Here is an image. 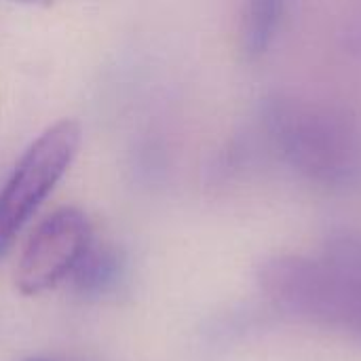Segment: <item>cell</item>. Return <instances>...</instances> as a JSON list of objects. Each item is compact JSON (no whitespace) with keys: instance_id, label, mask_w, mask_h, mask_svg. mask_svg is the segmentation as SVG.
Returning <instances> with one entry per match:
<instances>
[{"instance_id":"6da1fadb","label":"cell","mask_w":361,"mask_h":361,"mask_svg":"<svg viewBox=\"0 0 361 361\" xmlns=\"http://www.w3.org/2000/svg\"><path fill=\"white\" fill-rule=\"evenodd\" d=\"M260 135L309 182L347 188L361 178V131L330 108L271 93L260 104Z\"/></svg>"},{"instance_id":"7a4b0ae2","label":"cell","mask_w":361,"mask_h":361,"mask_svg":"<svg viewBox=\"0 0 361 361\" xmlns=\"http://www.w3.org/2000/svg\"><path fill=\"white\" fill-rule=\"evenodd\" d=\"M80 137V125L63 118L44 129L21 154L0 190V258L70 169Z\"/></svg>"},{"instance_id":"3957f363","label":"cell","mask_w":361,"mask_h":361,"mask_svg":"<svg viewBox=\"0 0 361 361\" xmlns=\"http://www.w3.org/2000/svg\"><path fill=\"white\" fill-rule=\"evenodd\" d=\"M256 283L269 302L302 322L349 330L351 317L328 267L300 254H273L256 269Z\"/></svg>"},{"instance_id":"277c9868","label":"cell","mask_w":361,"mask_h":361,"mask_svg":"<svg viewBox=\"0 0 361 361\" xmlns=\"http://www.w3.org/2000/svg\"><path fill=\"white\" fill-rule=\"evenodd\" d=\"M91 243L93 231L82 209H55L36 226L19 256L15 271L17 290L25 296H36L55 288L72 275Z\"/></svg>"},{"instance_id":"5b68a950","label":"cell","mask_w":361,"mask_h":361,"mask_svg":"<svg viewBox=\"0 0 361 361\" xmlns=\"http://www.w3.org/2000/svg\"><path fill=\"white\" fill-rule=\"evenodd\" d=\"M319 260L328 267L351 317V332L361 334V237L353 233H334L326 239Z\"/></svg>"},{"instance_id":"8992f818","label":"cell","mask_w":361,"mask_h":361,"mask_svg":"<svg viewBox=\"0 0 361 361\" xmlns=\"http://www.w3.org/2000/svg\"><path fill=\"white\" fill-rule=\"evenodd\" d=\"M288 0H245L237 27V44L239 53L245 61L262 59L277 34L281 30L286 17Z\"/></svg>"},{"instance_id":"52a82bcc","label":"cell","mask_w":361,"mask_h":361,"mask_svg":"<svg viewBox=\"0 0 361 361\" xmlns=\"http://www.w3.org/2000/svg\"><path fill=\"white\" fill-rule=\"evenodd\" d=\"M70 279L80 296L99 298L112 294L125 279V258L108 243H91Z\"/></svg>"},{"instance_id":"ba28073f","label":"cell","mask_w":361,"mask_h":361,"mask_svg":"<svg viewBox=\"0 0 361 361\" xmlns=\"http://www.w3.org/2000/svg\"><path fill=\"white\" fill-rule=\"evenodd\" d=\"M17 2H23V4H32V6H49V4H53L55 0H17Z\"/></svg>"},{"instance_id":"9c48e42d","label":"cell","mask_w":361,"mask_h":361,"mask_svg":"<svg viewBox=\"0 0 361 361\" xmlns=\"http://www.w3.org/2000/svg\"><path fill=\"white\" fill-rule=\"evenodd\" d=\"M25 361H47V360H38V357H34V360H25Z\"/></svg>"}]
</instances>
